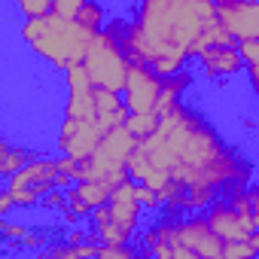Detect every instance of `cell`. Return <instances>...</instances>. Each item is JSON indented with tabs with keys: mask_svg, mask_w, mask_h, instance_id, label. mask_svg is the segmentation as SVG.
Returning <instances> with one entry per match:
<instances>
[{
	"mask_svg": "<svg viewBox=\"0 0 259 259\" xmlns=\"http://www.w3.org/2000/svg\"><path fill=\"white\" fill-rule=\"evenodd\" d=\"M253 174L256 162L186 101L159 113L156 132L128 159V177L153 186L168 213H204L229 189L253 183Z\"/></svg>",
	"mask_w": 259,
	"mask_h": 259,
	"instance_id": "6da1fadb",
	"label": "cell"
},
{
	"mask_svg": "<svg viewBox=\"0 0 259 259\" xmlns=\"http://www.w3.org/2000/svg\"><path fill=\"white\" fill-rule=\"evenodd\" d=\"M210 19H217V7L207 0H138L132 16H110L107 25L132 61L174 76L192 61V46Z\"/></svg>",
	"mask_w": 259,
	"mask_h": 259,
	"instance_id": "7a4b0ae2",
	"label": "cell"
},
{
	"mask_svg": "<svg viewBox=\"0 0 259 259\" xmlns=\"http://www.w3.org/2000/svg\"><path fill=\"white\" fill-rule=\"evenodd\" d=\"M141 256L156 259H223L226 241L210 229L204 213H168L159 210L156 220L138 235Z\"/></svg>",
	"mask_w": 259,
	"mask_h": 259,
	"instance_id": "3957f363",
	"label": "cell"
},
{
	"mask_svg": "<svg viewBox=\"0 0 259 259\" xmlns=\"http://www.w3.org/2000/svg\"><path fill=\"white\" fill-rule=\"evenodd\" d=\"M95 31H89L79 19H64L58 13L37 16V19H22L19 25V40L49 67L67 70L85 58V49L92 43Z\"/></svg>",
	"mask_w": 259,
	"mask_h": 259,
	"instance_id": "277c9868",
	"label": "cell"
},
{
	"mask_svg": "<svg viewBox=\"0 0 259 259\" xmlns=\"http://www.w3.org/2000/svg\"><path fill=\"white\" fill-rule=\"evenodd\" d=\"M144 213L147 210L138 198V180L125 177L122 183H116L110 198L89 213L92 241H98V244H132V241H138Z\"/></svg>",
	"mask_w": 259,
	"mask_h": 259,
	"instance_id": "5b68a950",
	"label": "cell"
},
{
	"mask_svg": "<svg viewBox=\"0 0 259 259\" xmlns=\"http://www.w3.org/2000/svg\"><path fill=\"white\" fill-rule=\"evenodd\" d=\"M82 64H85V70H89V76H92L95 85L122 92L125 79H128V67H132V58H128L125 46L119 43L116 31L110 25H104V31H98L92 37Z\"/></svg>",
	"mask_w": 259,
	"mask_h": 259,
	"instance_id": "8992f818",
	"label": "cell"
},
{
	"mask_svg": "<svg viewBox=\"0 0 259 259\" xmlns=\"http://www.w3.org/2000/svg\"><path fill=\"white\" fill-rule=\"evenodd\" d=\"M138 147V138L128 132V125L110 128V132L101 138L98 150L82 159V180L85 177H104L110 183H122L128 177V159H132Z\"/></svg>",
	"mask_w": 259,
	"mask_h": 259,
	"instance_id": "52a82bcc",
	"label": "cell"
},
{
	"mask_svg": "<svg viewBox=\"0 0 259 259\" xmlns=\"http://www.w3.org/2000/svg\"><path fill=\"white\" fill-rule=\"evenodd\" d=\"M55 177H58V159L37 153L25 168H19L13 177H7L4 186L13 192L19 210H31V207H40V198L49 189H55Z\"/></svg>",
	"mask_w": 259,
	"mask_h": 259,
	"instance_id": "ba28073f",
	"label": "cell"
},
{
	"mask_svg": "<svg viewBox=\"0 0 259 259\" xmlns=\"http://www.w3.org/2000/svg\"><path fill=\"white\" fill-rule=\"evenodd\" d=\"M162 82L165 76L156 73L144 61H132L128 67V79L122 89L125 107L132 113H159V98H162Z\"/></svg>",
	"mask_w": 259,
	"mask_h": 259,
	"instance_id": "9c48e42d",
	"label": "cell"
},
{
	"mask_svg": "<svg viewBox=\"0 0 259 259\" xmlns=\"http://www.w3.org/2000/svg\"><path fill=\"white\" fill-rule=\"evenodd\" d=\"M107 132L98 125V119H76V116H64L58 125V138H55V150L64 156H76V159H89L101 138Z\"/></svg>",
	"mask_w": 259,
	"mask_h": 259,
	"instance_id": "30bf717a",
	"label": "cell"
},
{
	"mask_svg": "<svg viewBox=\"0 0 259 259\" xmlns=\"http://www.w3.org/2000/svg\"><path fill=\"white\" fill-rule=\"evenodd\" d=\"M210 229L229 244V241H250V235L256 232V220H253V210H238L232 201L226 198H217L207 210H204Z\"/></svg>",
	"mask_w": 259,
	"mask_h": 259,
	"instance_id": "8fae6325",
	"label": "cell"
},
{
	"mask_svg": "<svg viewBox=\"0 0 259 259\" xmlns=\"http://www.w3.org/2000/svg\"><path fill=\"white\" fill-rule=\"evenodd\" d=\"M213 7L235 40H259V0H217Z\"/></svg>",
	"mask_w": 259,
	"mask_h": 259,
	"instance_id": "7c38bea8",
	"label": "cell"
},
{
	"mask_svg": "<svg viewBox=\"0 0 259 259\" xmlns=\"http://www.w3.org/2000/svg\"><path fill=\"white\" fill-rule=\"evenodd\" d=\"M195 61H198V73L204 79H210V82H223V79H232V76L247 70V64H244V58L238 52V43H232V46H210Z\"/></svg>",
	"mask_w": 259,
	"mask_h": 259,
	"instance_id": "4fadbf2b",
	"label": "cell"
},
{
	"mask_svg": "<svg viewBox=\"0 0 259 259\" xmlns=\"http://www.w3.org/2000/svg\"><path fill=\"white\" fill-rule=\"evenodd\" d=\"M0 238H4V244L10 250L16 247V250H34V253H40L46 247L49 235H43L40 229H31L25 223H16V220L4 217V220H0Z\"/></svg>",
	"mask_w": 259,
	"mask_h": 259,
	"instance_id": "5bb4252c",
	"label": "cell"
},
{
	"mask_svg": "<svg viewBox=\"0 0 259 259\" xmlns=\"http://www.w3.org/2000/svg\"><path fill=\"white\" fill-rule=\"evenodd\" d=\"M37 153L34 150H28L25 144H16V141H4V144H0V177H13L19 168H25L31 159H34Z\"/></svg>",
	"mask_w": 259,
	"mask_h": 259,
	"instance_id": "9a60e30c",
	"label": "cell"
},
{
	"mask_svg": "<svg viewBox=\"0 0 259 259\" xmlns=\"http://www.w3.org/2000/svg\"><path fill=\"white\" fill-rule=\"evenodd\" d=\"M195 82V73L186 67V70H180V73H174V76H165V82H162V98H159V113H165L168 107H174L177 101H183V95H186V89Z\"/></svg>",
	"mask_w": 259,
	"mask_h": 259,
	"instance_id": "2e32d148",
	"label": "cell"
},
{
	"mask_svg": "<svg viewBox=\"0 0 259 259\" xmlns=\"http://www.w3.org/2000/svg\"><path fill=\"white\" fill-rule=\"evenodd\" d=\"M95 92V89H92ZM92 92H76L67 95L64 101V116H76V119H98V107H95V95Z\"/></svg>",
	"mask_w": 259,
	"mask_h": 259,
	"instance_id": "e0dca14e",
	"label": "cell"
},
{
	"mask_svg": "<svg viewBox=\"0 0 259 259\" xmlns=\"http://www.w3.org/2000/svg\"><path fill=\"white\" fill-rule=\"evenodd\" d=\"M76 19H79L89 31H95V34H98V31H104V25L110 22V13H107V7L101 4V0H89V4L82 7V13H79Z\"/></svg>",
	"mask_w": 259,
	"mask_h": 259,
	"instance_id": "ac0fdd59",
	"label": "cell"
},
{
	"mask_svg": "<svg viewBox=\"0 0 259 259\" xmlns=\"http://www.w3.org/2000/svg\"><path fill=\"white\" fill-rule=\"evenodd\" d=\"M64 89H67V95L92 92V89H95V82H92V76H89V70H85V64H82V61L64 70Z\"/></svg>",
	"mask_w": 259,
	"mask_h": 259,
	"instance_id": "d6986e66",
	"label": "cell"
},
{
	"mask_svg": "<svg viewBox=\"0 0 259 259\" xmlns=\"http://www.w3.org/2000/svg\"><path fill=\"white\" fill-rule=\"evenodd\" d=\"M125 125H128V132H132V135L141 141V138H147V135H153V132H156V125H159V113H128Z\"/></svg>",
	"mask_w": 259,
	"mask_h": 259,
	"instance_id": "ffe728a7",
	"label": "cell"
},
{
	"mask_svg": "<svg viewBox=\"0 0 259 259\" xmlns=\"http://www.w3.org/2000/svg\"><path fill=\"white\" fill-rule=\"evenodd\" d=\"M13 4L22 13V19H37L52 13V0H13Z\"/></svg>",
	"mask_w": 259,
	"mask_h": 259,
	"instance_id": "44dd1931",
	"label": "cell"
},
{
	"mask_svg": "<svg viewBox=\"0 0 259 259\" xmlns=\"http://www.w3.org/2000/svg\"><path fill=\"white\" fill-rule=\"evenodd\" d=\"M64 207H67V189H61V186L49 189L40 198V210H46V213H61Z\"/></svg>",
	"mask_w": 259,
	"mask_h": 259,
	"instance_id": "7402d4cb",
	"label": "cell"
},
{
	"mask_svg": "<svg viewBox=\"0 0 259 259\" xmlns=\"http://www.w3.org/2000/svg\"><path fill=\"white\" fill-rule=\"evenodd\" d=\"M253 256H259V250L250 241H229L223 247V259H253Z\"/></svg>",
	"mask_w": 259,
	"mask_h": 259,
	"instance_id": "603a6c76",
	"label": "cell"
},
{
	"mask_svg": "<svg viewBox=\"0 0 259 259\" xmlns=\"http://www.w3.org/2000/svg\"><path fill=\"white\" fill-rule=\"evenodd\" d=\"M85 4H89V0H52V13H58L64 19H76Z\"/></svg>",
	"mask_w": 259,
	"mask_h": 259,
	"instance_id": "cb8c5ba5",
	"label": "cell"
},
{
	"mask_svg": "<svg viewBox=\"0 0 259 259\" xmlns=\"http://www.w3.org/2000/svg\"><path fill=\"white\" fill-rule=\"evenodd\" d=\"M238 52L244 58V64H259V40H238Z\"/></svg>",
	"mask_w": 259,
	"mask_h": 259,
	"instance_id": "d4e9b609",
	"label": "cell"
},
{
	"mask_svg": "<svg viewBox=\"0 0 259 259\" xmlns=\"http://www.w3.org/2000/svg\"><path fill=\"white\" fill-rule=\"evenodd\" d=\"M13 210H16V198H13V192L4 186V192H0V217H13Z\"/></svg>",
	"mask_w": 259,
	"mask_h": 259,
	"instance_id": "484cf974",
	"label": "cell"
},
{
	"mask_svg": "<svg viewBox=\"0 0 259 259\" xmlns=\"http://www.w3.org/2000/svg\"><path fill=\"white\" fill-rule=\"evenodd\" d=\"M250 204H253V220L259 229V183H250Z\"/></svg>",
	"mask_w": 259,
	"mask_h": 259,
	"instance_id": "4316f807",
	"label": "cell"
},
{
	"mask_svg": "<svg viewBox=\"0 0 259 259\" xmlns=\"http://www.w3.org/2000/svg\"><path fill=\"white\" fill-rule=\"evenodd\" d=\"M250 244H253V247H256V250H259V229H256V232H253V235H250Z\"/></svg>",
	"mask_w": 259,
	"mask_h": 259,
	"instance_id": "83f0119b",
	"label": "cell"
},
{
	"mask_svg": "<svg viewBox=\"0 0 259 259\" xmlns=\"http://www.w3.org/2000/svg\"><path fill=\"white\" fill-rule=\"evenodd\" d=\"M207 4H217V0H207Z\"/></svg>",
	"mask_w": 259,
	"mask_h": 259,
	"instance_id": "f1b7e54d",
	"label": "cell"
}]
</instances>
